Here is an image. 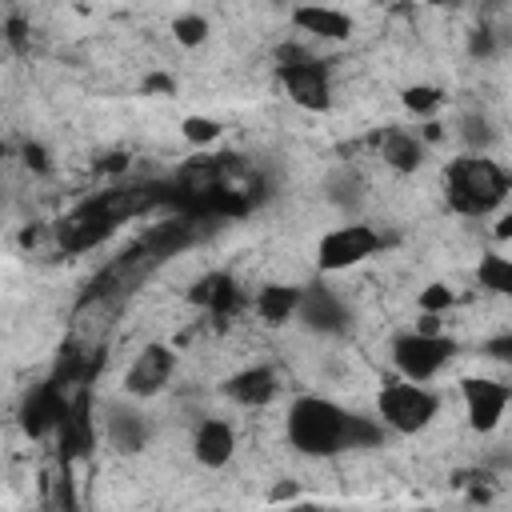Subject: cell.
I'll list each match as a JSON object with an SVG mask.
<instances>
[{
    "instance_id": "obj_19",
    "label": "cell",
    "mask_w": 512,
    "mask_h": 512,
    "mask_svg": "<svg viewBox=\"0 0 512 512\" xmlns=\"http://www.w3.org/2000/svg\"><path fill=\"white\" fill-rule=\"evenodd\" d=\"M480 284L488 292H512V260L508 256H484L480 260Z\"/></svg>"
},
{
    "instance_id": "obj_8",
    "label": "cell",
    "mask_w": 512,
    "mask_h": 512,
    "mask_svg": "<svg viewBox=\"0 0 512 512\" xmlns=\"http://www.w3.org/2000/svg\"><path fill=\"white\" fill-rule=\"evenodd\" d=\"M176 372V352L164 344H148L124 372V392L128 396H156Z\"/></svg>"
},
{
    "instance_id": "obj_7",
    "label": "cell",
    "mask_w": 512,
    "mask_h": 512,
    "mask_svg": "<svg viewBox=\"0 0 512 512\" xmlns=\"http://www.w3.org/2000/svg\"><path fill=\"white\" fill-rule=\"evenodd\" d=\"M112 232H116V224L100 212V204H96V200L76 204V208L56 224V240H60V248H64V252H84V248L100 244V240H104V236H112Z\"/></svg>"
},
{
    "instance_id": "obj_18",
    "label": "cell",
    "mask_w": 512,
    "mask_h": 512,
    "mask_svg": "<svg viewBox=\"0 0 512 512\" xmlns=\"http://www.w3.org/2000/svg\"><path fill=\"white\" fill-rule=\"evenodd\" d=\"M420 140L412 136V132H388L384 136V160L392 164V168H400V172H412L416 164H420Z\"/></svg>"
},
{
    "instance_id": "obj_25",
    "label": "cell",
    "mask_w": 512,
    "mask_h": 512,
    "mask_svg": "<svg viewBox=\"0 0 512 512\" xmlns=\"http://www.w3.org/2000/svg\"><path fill=\"white\" fill-rule=\"evenodd\" d=\"M488 136H492V132H488V120H484V116H468V120H464V140H468L472 148L488 144Z\"/></svg>"
},
{
    "instance_id": "obj_13",
    "label": "cell",
    "mask_w": 512,
    "mask_h": 512,
    "mask_svg": "<svg viewBox=\"0 0 512 512\" xmlns=\"http://www.w3.org/2000/svg\"><path fill=\"white\" fill-rule=\"evenodd\" d=\"M276 372L272 368H264V364H256V368H244V372H236L228 384H224V392L236 400V404H244V408H260V404H268L272 396H276Z\"/></svg>"
},
{
    "instance_id": "obj_12",
    "label": "cell",
    "mask_w": 512,
    "mask_h": 512,
    "mask_svg": "<svg viewBox=\"0 0 512 512\" xmlns=\"http://www.w3.org/2000/svg\"><path fill=\"white\" fill-rule=\"evenodd\" d=\"M232 448H236V436L224 420H200V428L192 436V456L204 468H224L232 460Z\"/></svg>"
},
{
    "instance_id": "obj_27",
    "label": "cell",
    "mask_w": 512,
    "mask_h": 512,
    "mask_svg": "<svg viewBox=\"0 0 512 512\" xmlns=\"http://www.w3.org/2000/svg\"><path fill=\"white\" fill-rule=\"evenodd\" d=\"M488 356H492V360H508V356H512V336L504 332V336L488 340Z\"/></svg>"
},
{
    "instance_id": "obj_21",
    "label": "cell",
    "mask_w": 512,
    "mask_h": 512,
    "mask_svg": "<svg viewBox=\"0 0 512 512\" xmlns=\"http://www.w3.org/2000/svg\"><path fill=\"white\" fill-rule=\"evenodd\" d=\"M172 32H176V40H180L184 48H192V44H204V40H208V20H204V16H180V20L172 24Z\"/></svg>"
},
{
    "instance_id": "obj_10",
    "label": "cell",
    "mask_w": 512,
    "mask_h": 512,
    "mask_svg": "<svg viewBox=\"0 0 512 512\" xmlns=\"http://www.w3.org/2000/svg\"><path fill=\"white\" fill-rule=\"evenodd\" d=\"M64 412H68V400L60 396V388H56V384H44V388H36V392L24 400L20 424H24L28 436H44L48 428H60Z\"/></svg>"
},
{
    "instance_id": "obj_5",
    "label": "cell",
    "mask_w": 512,
    "mask_h": 512,
    "mask_svg": "<svg viewBox=\"0 0 512 512\" xmlns=\"http://www.w3.org/2000/svg\"><path fill=\"white\" fill-rule=\"evenodd\" d=\"M384 240L368 228V224H344V228H332L320 248H316V264L324 272H340V268H352L360 260H368Z\"/></svg>"
},
{
    "instance_id": "obj_30",
    "label": "cell",
    "mask_w": 512,
    "mask_h": 512,
    "mask_svg": "<svg viewBox=\"0 0 512 512\" xmlns=\"http://www.w3.org/2000/svg\"><path fill=\"white\" fill-rule=\"evenodd\" d=\"M508 232H512V216H504V220H500V228H496V236H500V240H504V236H508Z\"/></svg>"
},
{
    "instance_id": "obj_2",
    "label": "cell",
    "mask_w": 512,
    "mask_h": 512,
    "mask_svg": "<svg viewBox=\"0 0 512 512\" xmlns=\"http://www.w3.org/2000/svg\"><path fill=\"white\" fill-rule=\"evenodd\" d=\"M288 440L304 456H332L348 448V412L324 396H300L288 408Z\"/></svg>"
},
{
    "instance_id": "obj_29",
    "label": "cell",
    "mask_w": 512,
    "mask_h": 512,
    "mask_svg": "<svg viewBox=\"0 0 512 512\" xmlns=\"http://www.w3.org/2000/svg\"><path fill=\"white\" fill-rule=\"evenodd\" d=\"M144 88H148V92H172V80H168L164 72H152V76L144 80Z\"/></svg>"
},
{
    "instance_id": "obj_3",
    "label": "cell",
    "mask_w": 512,
    "mask_h": 512,
    "mask_svg": "<svg viewBox=\"0 0 512 512\" xmlns=\"http://www.w3.org/2000/svg\"><path fill=\"white\" fill-rule=\"evenodd\" d=\"M440 400L424 388V384H412V380H396V384H384L380 392V420L392 428V432H420L432 424Z\"/></svg>"
},
{
    "instance_id": "obj_11",
    "label": "cell",
    "mask_w": 512,
    "mask_h": 512,
    "mask_svg": "<svg viewBox=\"0 0 512 512\" xmlns=\"http://www.w3.org/2000/svg\"><path fill=\"white\" fill-rule=\"evenodd\" d=\"M296 316H300L308 328H316V332H344V324H348L344 304H340L328 288H308V292H300Z\"/></svg>"
},
{
    "instance_id": "obj_28",
    "label": "cell",
    "mask_w": 512,
    "mask_h": 512,
    "mask_svg": "<svg viewBox=\"0 0 512 512\" xmlns=\"http://www.w3.org/2000/svg\"><path fill=\"white\" fill-rule=\"evenodd\" d=\"M24 160H28V168H36V172H44V168H48V156H44V148H40V144H24Z\"/></svg>"
},
{
    "instance_id": "obj_26",
    "label": "cell",
    "mask_w": 512,
    "mask_h": 512,
    "mask_svg": "<svg viewBox=\"0 0 512 512\" xmlns=\"http://www.w3.org/2000/svg\"><path fill=\"white\" fill-rule=\"evenodd\" d=\"M468 52H472V56H480V60H484V56H492V32H488V28H476V32L468 36Z\"/></svg>"
},
{
    "instance_id": "obj_16",
    "label": "cell",
    "mask_w": 512,
    "mask_h": 512,
    "mask_svg": "<svg viewBox=\"0 0 512 512\" xmlns=\"http://www.w3.org/2000/svg\"><path fill=\"white\" fill-rule=\"evenodd\" d=\"M292 24L300 32H312V36H324V40H344L352 32V20L336 8H320V4H304L292 12Z\"/></svg>"
},
{
    "instance_id": "obj_22",
    "label": "cell",
    "mask_w": 512,
    "mask_h": 512,
    "mask_svg": "<svg viewBox=\"0 0 512 512\" xmlns=\"http://www.w3.org/2000/svg\"><path fill=\"white\" fill-rule=\"evenodd\" d=\"M184 136H188L192 144H212V140L220 136V124L208 120V116H188V120H184Z\"/></svg>"
},
{
    "instance_id": "obj_15",
    "label": "cell",
    "mask_w": 512,
    "mask_h": 512,
    "mask_svg": "<svg viewBox=\"0 0 512 512\" xmlns=\"http://www.w3.org/2000/svg\"><path fill=\"white\" fill-rule=\"evenodd\" d=\"M104 428H108L112 448H120V452H140L148 440V420L136 408H108Z\"/></svg>"
},
{
    "instance_id": "obj_1",
    "label": "cell",
    "mask_w": 512,
    "mask_h": 512,
    "mask_svg": "<svg viewBox=\"0 0 512 512\" xmlns=\"http://www.w3.org/2000/svg\"><path fill=\"white\" fill-rule=\"evenodd\" d=\"M444 184H448V204L460 216H488L508 196V176L488 156H460V160H452Z\"/></svg>"
},
{
    "instance_id": "obj_17",
    "label": "cell",
    "mask_w": 512,
    "mask_h": 512,
    "mask_svg": "<svg viewBox=\"0 0 512 512\" xmlns=\"http://www.w3.org/2000/svg\"><path fill=\"white\" fill-rule=\"evenodd\" d=\"M296 304H300V288H292V284H268L256 296V312L268 324H284L288 316H296Z\"/></svg>"
},
{
    "instance_id": "obj_14",
    "label": "cell",
    "mask_w": 512,
    "mask_h": 512,
    "mask_svg": "<svg viewBox=\"0 0 512 512\" xmlns=\"http://www.w3.org/2000/svg\"><path fill=\"white\" fill-rule=\"evenodd\" d=\"M88 448H92V420H88V396L80 392L68 404L64 420H60V452L64 456H84Z\"/></svg>"
},
{
    "instance_id": "obj_6",
    "label": "cell",
    "mask_w": 512,
    "mask_h": 512,
    "mask_svg": "<svg viewBox=\"0 0 512 512\" xmlns=\"http://www.w3.org/2000/svg\"><path fill=\"white\" fill-rule=\"evenodd\" d=\"M280 84H284V92H288L292 104H300V108H308V112L328 108V76H324V68H320L316 60L292 52V48L284 52Z\"/></svg>"
},
{
    "instance_id": "obj_4",
    "label": "cell",
    "mask_w": 512,
    "mask_h": 512,
    "mask_svg": "<svg viewBox=\"0 0 512 512\" xmlns=\"http://www.w3.org/2000/svg\"><path fill=\"white\" fill-rule=\"evenodd\" d=\"M452 352H456V344L448 336H424V332H408L392 344V360H396L400 376L412 384L432 380L452 360Z\"/></svg>"
},
{
    "instance_id": "obj_20",
    "label": "cell",
    "mask_w": 512,
    "mask_h": 512,
    "mask_svg": "<svg viewBox=\"0 0 512 512\" xmlns=\"http://www.w3.org/2000/svg\"><path fill=\"white\" fill-rule=\"evenodd\" d=\"M380 436H384V428H380V424H372L368 416H352V412H348V448L380 444Z\"/></svg>"
},
{
    "instance_id": "obj_23",
    "label": "cell",
    "mask_w": 512,
    "mask_h": 512,
    "mask_svg": "<svg viewBox=\"0 0 512 512\" xmlns=\"http://www.w3.org/2000/svg\"><path fill=\"white\" fill-rule=\"evenodd\" d=\"M436 104H440V92L428 88V84H416V88L404 92V108H408V112H432Z\"/></svg>"
},
{
    "instance_id": "obj_31",
    "label": "cell",
    "mask_w": 512,
    "mask_h": 512,
    "mask_svg": "<svg viewBox=\"0 0 512 512\" xmlns=\"http://www.w3.org/2000/svg\"><path fill=\"white\" fill-rule=\"evenodd\" d=\"M4 156H8V144H4V140H0V164H4Z\"/></svg>"
},
{
    "instance_id": "obj_9",
    "label": "cell",
    "mask_w": 512,
    "mask_h": 512,
    "mask_svg": "<svg viewBox=\"0 0 512 512\" xmlns=\"http://www.w3.org/2000/svg\"><path fill=\"white\" fill-rule=\"evenodd\" d=\"M464 408H468V424L476 432H492L508 408V388L500 380H464Z\"/></svg>"
},
{
    "instance_id": "obj_24",
    "label": "cell",
    "mask_w": 512,
    "mask_h": 512,
    "mask_svg": "<svg viewBox=\"0 0 512 512\" xmlns=\"http://www.w3.org/2000/svg\"><path fill=\"white\" fill-rule=\"evenodd\" d=\"M452 304V288L448 284H428L424 292H420V308H424V316H436V312H444Z\"/></svg>"
}]
</instances>
